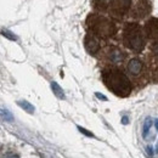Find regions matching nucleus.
I'll use <instances>...</instances> for the list:
<instances>
[{"mask_svg": "<svg viewBox=\"0 0 158 158\" xmlns=\"http://www.w3.org/2000/svg\"><path fill=\"white\" fill-rule=\"evenodd\" d=\"M102 80L107 89L119 98H127L131 93V81L127 74L116 67L106 68L102 72Z\"/></svg>", "mask_w": 158, "mask_h": 158, "instance_id": "f257e3e1", "label": "nucleus"}, {"mask_svg": "<svg viewBox=\"0 0 158 158\" xmlns=\"http://www.w3.org/2000/svg\"><path fill=\"white\" fill-rule=\"evenodd\" d=\"M86 28L89 33L94 34L99 39H107L116 34L117 28L114 22L100 14H90L86 17Z\"/></svg>", "mask_w": 158, "mask_h": 158, "instance_id": "f03ea898", "label": "nucleus"}, {"mask_svg": "<svg viewBox=\"0 0 158 158\" xmlns=\"http://www.w3.org/2000/svg\"><path fill=\"white\" fill-rule=\"evenodd\" d=\"M123 43L135 52H141L145 48V34L139 23H127L123 29Z\"/></svg>", "mask_w": 158, "mask_h": 158, "instance_id": "7ed1b4c3", "label": "nucleus"}, {"mask_svg": "<svg viewBox=\"0 0 158 158\" xmlns=\"http://www.w3.org/2000/svg\"><path fill=\"white\" fill-rule=\"evenodd\" d=\"M130 6H131V0H111L108 11L113 19L122 20L129 12Z\"/></svg>", "mask_w": 158, "mask_h": 158, "instance_id": "20e7f679", "label": "nucleus"}, {"mask_svg": "<svg viewBox=\"0 0 158 158\" xmlns=\"http://www.w3.org/2000/svg\"><path fill=\"white\" fill-rule=\"evenodd\" d=\"M102 57L106 61V63H110V64L114 66V64H119L124 61L125 54L119 49L118 46L111 45V46H107L102 51Z\"/></svg>", "mask_w": 158, "mask_h": 158, "instance_id": "39448f33", "label": "nucleus"}, {"mask_svg": "<svg viewBox=\"0 0 158 158\" xmlns=\"http://www.w3.org/2000/svg\"><path fill=\"white\" fill-rule=\"evenodd\" d=\"M127 72L131 79L138 80L143 74V63L140 59H131L127 64Z\"/></svg>", "mask_w": 158, "mask_h": 158, "instance_id": "423d86ee", "label": "nucleus"}, {"mask_svg": "<svg viewBox=\"0 0 158 158\" xmlns=\"http://www.w3.org/2000/svg\"><path fill=\"white\" fill-rule=\"evenodd\" d=\"M151 12V4L148 0H138L131 10V16L135 19H143Z\"/></svg>", "mask_w": 158, "mask_h": 158, "instance_id": "0eeeda50", "label": "nucleus"}, {"mask_svg": "<svg viewBox=\"0 0 158 158\" xmlns=\"http://www.w3.org/2000/svg\"><path fill=\"white\" fill-rule=\"evenodd\" d=\"M84 45H85L86 51H88L90 55H96L100 51V49H101V44H100L99 38L95 37V35L91 34V33H88V34L85 35Z\"/></svg>", "mask_w": 158, "mask_h": 158, "instance_id": "6e6552de", "label": "nucleus"}, {"mask_svg": "<svg viewBox=\"0 0 158 158\" xmlns=\"http://www.w3.org/2000/svg\"><path fill=\"white\" fill-rule=\"evenodd\" d=\"M145 33L146 35L151 40H153V43H158V19L157 17H152L146 22L145 26Z\"/></svg>", "mask_w": 158, "mask_h": 158, "instance_id": "1a4fd4ad", "label": "nucleus"}, {"mask_svg": "<svg viewBox=\"0 0 158 158\" xmlns=\"http://www.w3.org/2000/svg\"><path fill=\"white\" fill-rule=\"evenodd\" d=\"M148 71H150L152 80L158 83V56H153V59L150 61Z\"/></svg>", "mask_w": 158, "mask_h": 158, "instance_id": "9d476101", "label": "nucleus"}, {"mask_svg": "<svg viewBox=\"0 0 158 158\" xmlns=\"http://www.w3.org/2000/svg\"><path fill=\"white\" fill-rule=\"evenodd\" d=\"M91 5H93V7H94L96 11H99V12H105V11L108 9L110 2H108V0H91Z\"/></svg>", "mask_w": 158, "mask_h": 158, "instance_id": "9b49d317", "label": "nucleus"}, {"mask_svg": "<svg viewBox=\"0 0 158 158\" xmlns=\"http://www.w3.org/2000/svg\"><path fill=\"white\" fill-rule=\"evenodd\" d=\"M151 129H152V118L147 117V118L145 119L143 124H142V138H148V133L151 131Z\"/></svg>", "mask_w": 158, "mask_h": 158, "instance_id": "f8f14e48", "label": "nucleus"}, {"mask_svg": "<svg viewBox=\"0 0 158 158\" xmlns=\"http://www.w3.org/2000/svg\"><path fill=\"white\" fill-rule=\"evenodd\" d=\"M51 90H52V93L55 94V96H57L59 99H62V100L64 99V93H63L62 88L60 86L56 81H52V83H51Z\"/></svg>", "mask_w": 158, "mask_h": 158, "instance_id": "ddd939ff", "label": "nucleus"}, {"mask_svg": "<svg viewBox=\"0 0 158 158\" xmlns=\"http://www.w3.org/2000/svg\"><path fill=\"white\" fill-rule=\"evenodd\" d=\"M17 105L20 106L21 108H23L26 112L31 113V114L34 112V106H33L32 103H29L28 101H26V100H21V101H17Z\"/></svg>", "mask_w": 158, "mask_h": 158, "instance_id": "4468645a", "label": "nucleus"}, {"mask_svg": "<svg viewBox=\"0 0 158 158\" xmlns=\"http://www.w3.org/2000/svg\"><path fill=\"white\" fill-rule=\"evenodd\" d=\"M0 120H2V122H12L14 120V116L9 111L0 108Z\"/></svg>", "mask_w": 158, "mask_h": 158, "instance_id": "2eb2a0df", "label": "nucleus"}, {"mask_svg": "<svg viewBox=\"0 0 158 158\" xmlns=\"http://www.w3.org/2000/svg\"><path fill=\"white\" fill-rule=\"evenodd\" d=\"M1 34L10 40H17V37H16L12 32H10V31H7V29H2V31H1Z\"/></svg>", "mask_w": 158, "mask_h": 158, "instance_id": "dca6fc26", "label": "nucleus"}, {"mask_svg": "<svg viewBox=\"0 0 158 158\" xmlns=\"http://www.w3.org/2000/svg\"><path fill=\"white\" fill-rule=\"evenodd\" d=\"M0 158H20V156L14 151H7V152H4Z\"/></svg>", "mask_w": 158, "mask_h": 158, "instance_id": "f3484780", "label": "nucleus"}, {"mask_svg": "<svg viewBox=\"0 0 158 158\" xmlns=\"http://www.w3.org/2000/svg\"><path fill=\"white\" fill-rule=\"evenodd\" d=\"M151 51L153 52L155 56H158V43H152L151 44Z\"/></svg>", "mask_w": 158, "mask_h": 158, "instance_id": "a211bd4d", "label": "nucleus"}, {"mask_svg": "<svg viewBox=\"0 0 158 158\" xmlns=\"http://www.w3.org/2000/svg\"><path fill=\"white\" fill-rule=\"evenodd\" d=\"M78 130L80 131V133H83L84 135H86V136H94V135H93V133L88 131L86 129H84V128H81V127H78Z\"/></svg>", "mask_w": 158, "mask_h": 158, "instance_id": "6ab92c4d", "label": "nucleus"}, {"mask_svg": "<svg viewBox=\"0 0 158 158\" xmlns=\"http://www.w3.org/2000/svg\"><path fill=\"white\" fill-rule=\"evenodd\" d=\"M96 98H99L100 100H103V101H106V100H107V98H106V96H103V95H101L100 93H96Z\"/></svg>", "mask_w": 158, "mask_h": 158, "instance_id": "aec40b11", "label": "nucleus"}, {"mask_svg": "<svg viewBox=\"0 0 158 158\" xmlns=\"http://www.w3.org/2000/svg\"><path fill=\"white\" fill-rule=\"evenodd\" d=\"M128 122H129L128 117H125V116H124V117L122 118V123H123V124H128Z\"/></svg>", "mask_w": 158, "mask_h": 158, "instance_id": "412c9836", "label": "nucleus"}]
</instances>
